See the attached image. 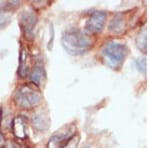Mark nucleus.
<instances>
[{
    "label": "nucleus",
    "mask_w": 150,
    "mask_h": 148,
    "mask_svg": "<svg viewBox=\"0 0 150 148\" xmlns=\"http://www.w3.org/2000/svg\"><path fill=\"white\" fill-rule=\"evenodd\" d=\"M92 44V40L86 33L79 30H70L64 33L62 45L67 52L72 55H78L85 52Z\"/></svg>",
    "instance_id": "obj_1"
},
{
    "label": "nucleus",
    "mask_w": 150,
    "mask_h": 148,
    "mask_svg": "<svg viewBox=\"0 0 150 148\" xmlns=\"http://www.w3.org/2000/svg\"><path fill=\"white\" fill-rule=\"evenodd\" d=\"M41 93L37 89L30 85L19 87L14 95V101L18 107L23 109H31L37 106L41 101Z\"/></svg>",
    "instance_id": "obj_2"
},
{
    "label": "nucleus",
    "mask_w": 150,
    "mask_h": 148,
    "mask_svg": "<svg viewBox=\"0 0 150 148\" xmlns=\"http://www.w3.org/2000/svg\"><path fill=\"white\" fill-rule=\"evenodd\" d=\"M103 54L113 63L120 64L126 57L127 50L126 47L121 43L109 42L104 48Z\"/></svg>",
    "instance_id": "obj_3"
},
{
    "label": "nucleus",
    "mask_w": 150,
    "mask_h": 148,
    "mask_svg": "<svg viewBox=\"0 0 150 148\" xmlns=\"http://www.w3.org/2000/svg\"><path fill=\"white\" fill-rule=\"evenodd\" d=\"M106 13L103 11H96L89 17L86 23L87 31L92 33H99L104 27Z\"/></svg>",
    "instance_id": "obj_4"
},
{
    "label": "nucleus",
    "mask_w": 150,
    "mask_h": 148,
    "mask_svg": "<svg viewBox=\"0 0 150 148\" xmlns=\"http://www.w3.org/2000/svg\"><path fill=\"white\" fill-rule=\"evenodd\" d=\"M72 129L73 128L67 127L66 130H60L56 132L51 137V139L48 142V148H60L70 137L72 136Z\"/></svg>",
    "instance_id": "obj_5"
},
{
    "label": "nucleus",
    "mask_w": 150,
    "mask_h": 148,
    "mask_svg": "<svg viewBox=\"0 0 150 148\" xmlns=\"http://www.w3.org/2000/svg\"><path fill=\"white\" fill-rule=\"evenodd\" d=\"M36 21H37V18H36V15L33 12L25 11L21 14L20 24L21 27L23 28L24 32H25V34L28 35L32 33V30L36 24Z\"/></svg>",
    "instance_id": "obj_6"
},
{
    "label": "nucleus",
    "mask_w": 150,
    "mask_h": 148,
    "mask_svg": "<svg viewBox=\"0 0 150 148\" xmlns=\"http://www.w3.org/2000/svg\"><path fill=\"white\" fill-rule=\"evenodd\" d=\"M12 131H13L15 137L19 139H24L27 137V131H26L25 119L22 116H17L13 119L12 122Z\"/></svg>",
    "instance_id": "obj_7"
},
{
    "label": "nucleus",
    "mask_w": 150,
    "mask_h": 148,
    "mask_svg": "<svg viewBox=\"0 0 150 148\" xmlns=\"http://www.w3.org/2000/svg\"><path fill=\"white\" fill-rule=\"evenodd\" d=\"M29 78L30 81L35 85H40L42 81L45 79V71L41 66H34L31 69L29 73Z\"/></svg>",
    "instance_id": "obj_8"
},
{
    "label": "nucleus",
    "mask_w": 150,
    "mask_h": 148,
    "mask_svg": "<svg viewBox=\"0 0 150 148\" xmlns=\"http://www.w3.org/2000/svg\"><path fill=\"white\" fill-rule=\"evenodd\" d=\"M33 126L38 130H46L49 126V119L44 114H36L32 118Z\"/></svg>",
    "instance_id": "obj_9"
},
{
    "label": "nucleus",
    "mask_w": 150,
    "mask_h": 148,
    "mask_svg": "<svg viewBox=\"0 0 150 148\" xmlns=\"http://www.w3.org/2000/svg\"><path fill=\"white\" fill-rule=\"evenodd\" d=\"M126 26V22L123 16H115L110 22L109 29L112 32L119 33L124 30V27Z\"/></svg>",
    "instance_id": "obj_10"
},
{
    "label": "nucleus",
    "mask_w": 150,
    "mask_h": 148,
    "mask_svg": "<svg viewBox=\"0 0 150 148\" xmlns=\"http://www.w3.org/2000/svg\"><path fill=\"white\" fill-rule=\"evenodd\" d=\"M27 59L28 54L25 49H22L20 52V66L18 69V73L21 77H25L27 74Z\"/></svg>",
    "instance_id": "obj_11"
},
{
    "label": "nucleus",
    "mask_w": 150,
    "mask_h": 148,
    "mask_svg": "<svg viewBox=\"0 0 150 148\" xmlns=\"http://www.w3.org/2000/svg\"><path fill=\"white\" fill-rule=\"evenodd\" d=\"M11 20L10 13L6 10H0V29L4 28L9 24Z\"/></svg>",
    "instance_id": "obj_12"
},
{
    "label": "nucleus",
    "mask_w": 150,
    "mask_h": 148,
    "mask_svg": "<svg viewBox=\"0 0 150 148\" xmlns=\"http://www.w3.org/2000/svg\"><path fill=\"white\" fill-rule=\"evenodd\" d=\"M79 142V136L78 135H72L71 137L67 140L66 142L64 143L60 148H77V145H78Z\"/></svg>",
    "instance_id": "obj_13"
},
{
    "label": "nucleus",
    "mask_w": 150,
    "mask_h": 148,
    "mask_svg": "<svg viewBox=\"0 0 150 148\" xmlns=\"http://www.w3.org/2000/svg\"><path fill=\"white\" fill-rule=\"evenodd\" d=\"M85 148H89V147H85Z\"/></svg>",
    "instance_id": "obj_14"
}]
</instances>
